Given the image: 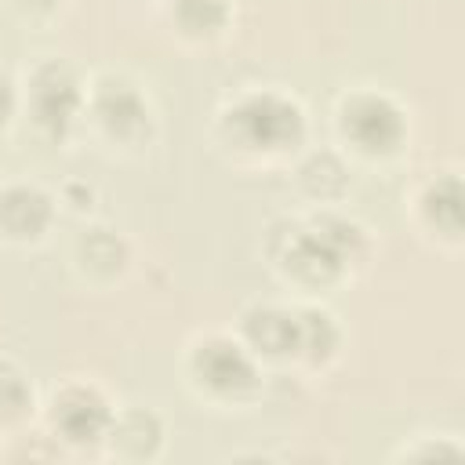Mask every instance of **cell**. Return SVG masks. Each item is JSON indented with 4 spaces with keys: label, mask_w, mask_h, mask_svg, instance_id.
<instances>
[{
    "label": "cell",
    "mask_w": 465,
    "mask_h": 465,
    "mask_svg": "<svg viewBox=\"0 0 465 465\" xmlns=\"http://www.w3.org/2000/svg\"><path fill=\"white\" fill-rule=\"evenodd\" d=\"M33 414V381L15 360L0 356V425H18Z\"/></svg>",
    "instance_id": "16"
},
{
    "label": "cell",
    "mask_w": 465,
    "mask_h": 465,
    "mask_svg": "<svg viewBox=\"0 0 465 465\" xmlns=\"http://www.w3.org/2000/svg\"><path fill=\"white\" fill-rule=\"evenodd\" d=\"M232 18L229 0H171V22L189 40H214Z\"/></svg>",
    "instance_id": "15"
},
{
    "label": "cell",
    "mask_w": 465,
    "mask_h": 465,
    "mask_svg": "<svg viewBox=\"0 0 465 465\" xmlns=\"http://www.w3.org/2000/svg\"><path fill=\"white\" fill-rule=\"evenodd\" d=\"M73 258H76L80 272H87L94 280H113L127 265V243L120 232H113L105 225H91L76 236Z\"/></svg>",
    "instance_id": "12"
},
{
    "label": "cell",
    "mask_w": 465,
    "mask_h": 465,
    "mask_svg": "<svg viewBox=\"0 0 465 465\" xmlns=\"http://www.w3.org/2000/svg\"><path fill=\"white\" fill-rule=\"evenodd\" d=\"M298 185H302L305 196H312L320 203H331L349 189V167L341 163L338 153L316 149L298 163Z\"/></svg>",
    "instance_id": "14"
},
{
    "label": "cell",
    "mask_w": 465,
    "mask_h": 465,
    "mask_svg": "<svg viewBox=\"0 0 465 465\" xmlns=\"http://www.w3.org/2000/svg\"><path fill=\"white\" fill-rule=\"evenodd\" d=\"M84 105H87V91L69 62L44 58L33 65L29 84H25V109L40 134L65 138L73 131V124L80 120Z\"/></svg>",
    "instance_id": "4"
},
{
    "label": "cell",
    "mask_w": 465,
    "mask_h": 465,
    "mask_svg": "<svg viewBox=\"0 0 465 465\" xmlns=\"http://www.w3.org/2000/svg\"><path fill=\"white\" fill-rule=\"evenodd\" d=\"M189 381L211 400H247L258 389V360L232 334H203L185 356Z\"/></svg>",
    "instance_id": "3"
},
{
    "label": "cell",
    "mask_w": 465,
    "mask_h": 465,
    "mask_svg": "<svg viewBox=\"0 0 465 465\" xmlns=\"http://www.w3.org/2000/svg\"><path fill=\"white\" fill-rule=\"evenodd\" d=\"M113 414L116 411H113L109 396L91 381H65L62 389H54V396L47 403V425H51L54 440H62L69 447L105 443Z\"/></svg>",
    "instance_id": "7"
},
{
    "label": "cell",
    "mask_w": 465,
    "mask_h": 465,
    "mask_svg": "<svg viewBox=\"0 0 465 465\" xmlns=\"http://www.w3.org/2000/svg\"><path fill=\"white\" fill-rule=\"evenodd\" d=\"M418 211L429 229L447 240L461 236V178L454 171H440L418 196Z\"/></svg>",
    "instance_id": "11"
},
{
    "label": "cell",
    "mask_w": 465,
    "mask_h": 465,
    "mask_svg": "<svg viewBox=\"0 0 465 465\" xmlns=\"http://www.w3.org/2000/svg\"><path fill=\"white\" fill-rule=\"evenodd\" d=\"M269 254H272L276 269H280L291 283L312 287V291L334 283V280L349 269L345 258L327 243V236H323L312 222H305V225L283 222V232L269 240Z\"/></svg>",
    "instance_id": "6"
},
{
    "label": "cell",
    "mask_w": 465,
    "mask_h": 465,
    "mask_svg": "<svg viewBox=\"0 0 465 465\" xmlns=\"http://www.w3.org/2000/svg\"><path fill=\"white\" fill-rule=\"evenodd\" d=\"M403 454H407V458H458L461 447H458L454 440H447V436H436V443L429 440V443H421V447H403Z\"/></svg>",
    "instance_id": "17"
},
{
    "label": "cell",
    "mask_w": 465,
    "mask_h": 465,
    "mask_svg": "<svg viewBox=\"0 0 465 465\" xmlns=\"http://www.w3.org/2000/svg\"><path fill=\"white\" fill-rule=\"evenodd\" d=\"M58 4L62 0H15V7L25 15H51V11H58Z\"/></svg>",
    "instance_id": "19"
},
{
    "label": "cell",
    "mask_w": 465,
    "mask_h": 465,
    "mask_svg": "<svg viewBox=\"0 0 465 465\" xmlns=\"http://www.w3.org/2000/svg\"><path fill=\"white\" fill-rule=\"evenodd\" d=\"M87 116L109 142H120V145H142L153 131L149 98L134 80L116 73H105L94 80V87L87 91Z\"/></svg>",
    "instance_id": "5"
},
{
    "label": "cell",
    "mask_w": 465,
    "mask_h": 465,
    "mask_svg": "<svg viewBox=\"0 0 465 465\" xmlns=\"http://www.w3.org/2000/svg\"><path fill=\"white\" fill-rule=\"evenodd\" d=\"M240 341L254 360H287L294 356V309L276 302H254L240 316Z\"/></svg>",
    "instance_id": "9"
},
{
    "label": "cell",
    "mask_w": 465,
    "mask_h": 465,
    "mask_svg": "<svg viewBox=\"0 0 465 465\" xmlns=\"http://www.w3.org/2000/svg\"><path fill=\"white\" fill-rule=\"evenodd\" d=\"M341 345V327L338 320L320 309V305H302L294 309V356L305 363H327Z\"/></svg>",
    "instance_id": "13"
},
{
    "label": "cell",
    "mask_w": 465,
    "mask_h": 465,
    "mask_svg": "<svg viewBox=\"0 0 465 465\" xmlns=\"http://www.w3.org/2000/svg\"><path fill=\"white\" fill-rule=\"evenodd\" d=\"M338 134L352 153L385 160L396 156L407 142V113L392 94L360 87L338 102Z\"/></svg>",
    "instance_id": "2"
},
{
    "label": "cell",
    "mask_w": 465,
    "mask_h": 465,
    "mask_svg": "<svg viewBox=\"0 0 465 465\" xmlns=\"http://www.w3.org/2000/svg\"><path fill=\"white\" fill-rule=\"evenodd\" d=\"M15 113H18V87H15L11 73L0 69V127H7Z\"/></svg>",
    "instance_id": "18"
},
{
    "label": "cell",
    "mask_w": 465,
    "mask_h": 465,
    "mask_svg": "<svg viewBox=\"0 0 465 465\" xmlns=\"http://www.w3.org/2000/svg\"><path fill=\"white\" fill-rule=\"evenodd\" d=\"M218 134L225 145L247 156H280L305 138V109L272 87H254L236 94L222 116Z\"/></svg>",
    "instance_id": "1"
},
{
    "label": "cell",
    "mask_w": 465,
    "mask_h": 465,
    "mask_svg": "<svg viewBox=\"0 0 465 465\" xmlns=\"http://www.w3.org/2000/svg\"><path fill=\"white\" fill-rule=\"evenodd\" d=\"M163 418L149 407H127V411H116L113 414V425L105 432V443L116 458H127V461H149L163 450Z\"/></svg>",
    "instance_id": "10"
},
{
    "label": "cell",
    "mask_w": 465,
    "mask_h": 465,
    "mask_svg": "<svg viewBox=\"0 0 465 465\" xmlns=\"http://www.w3.org/2000/svg\"><path fill=\"white\" fill-rule=\"evenodd\" d=\"M54 222V196L33 182H11L0 189V236L11 243L40 240Z\"/></svg>",
    "instance_id": "8"
}]
</instances>
